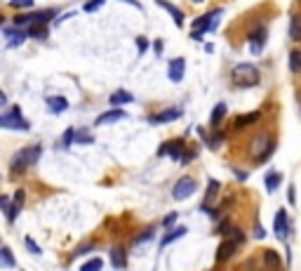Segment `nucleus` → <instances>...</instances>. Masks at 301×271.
Segmentation results:
<instances>
[{
    "mask_svg": "<svg viewBox=\"0 0 301 271\" xmlns=\"http://www.w3.org/2000/svg\"><path fill=\"white\" fill-rule=\"evenodd\" d=\"M125 118H127V113H125L123 108H111V111H104V113L94 120V125H111L115 120H125Z\"/></svg>",
    "mask_w": 301,
    "mask_h": 271,
    "instance_id": "13",
    "label": "nucleus"
},
{
    "mask_svg": "<svg viewBox=\"0 0 301 271\" xmlns=\"http://www.w3.org/2000/svg\"><path fill=\"white\" fill-rule=\"evenodd\" d=\"M2 36L7 38L5 47H7V50H14V47L24 45V40L28 38V31H21V28H17V26H9V24H5V26H2Z\"/></svg>",
    "mask_w": 301,
    "mask_h": 271,
    "instance_id": "8",
    "label": "nucleus"
},
{
    "mask_svg": "<svg viewBox=\"0 0 301 271\" xmlns=\"http://www.w3.org/2000/svg\"><path fill=\"white\" fill-rule=\"evenodd\" d=\"M264 271H283V269H264Z\"/></svg>",
    "mask_w": 301,
    "mask_h": 271,
    "instance_id": "47",
    "label": "nucleus"
},
{
    "mask_svg": "<svg viewBox=\"0 0 301 271\" xmlns=\"http://www.w3.org/2000/svg\"><path fill=\"white\" fill-rule=\"evenodd\" d=\"M235 248H238V245L233 243V241H228V238H226V241L222 243V248H219V253H217V257H219V262H224V260H228L230 255L235 253Z\"/></svg>",
    "mask_w": 301,
    "mask_h": 271,
    "instance_id": "23",
    "label": "nucleus"
},
{
    "mask_svg": "<svg viewBox=\"0 0 301 271\" xmlns=\"http://www.w3.org/2000/svg\"><path fill=\"white\" fill-rule=\"evenodd\" d=\"M280 181H283V175L271 170L268 175H266V191H268V193H273V191L280 186Z\"/></svg>",
    "mask_w": 301,
    "mask_h": 271,
    "instance_id": "21",
    "label": "nucleus"
},
{
    "mask_svg": "<svg viewBox=\"0 0 301 271\" xmlns=\"http://www.w3.org/2000/svg\"><path fill=\"white\" fill-rule=\"evenodd\" d=\"M111 264H113L115 269H125V267H127L125 248H120V245H113V248H111Z\"/></svg>",
    "mask_w": 301,
    "mask_h": 271,
    "instance_id": "18",
    "label": "nucleus"
},
{
    "mask_svg": "<svg viewBox=\"0 0 301 271\" xmlns=\"http://www.w3.org/2000/svg\"><path fill=\"white\" fill-rule=\"evenodd\" d=\"M259 81H261V73L254 64H238V66H233V71H230V83L240 88V90H245V88H257Z\"/></svg>",
    "mask_w": 301,
    "mask_h": 271,
    "instance_id": "1",
    "label": "nucleus"
},
{
    "mask_svg": "<svg viewBox=\"0 0 301 271\" xmlns=\"http://www.w3.org/2000/svg\"><path fill=\"white\" fill-rule=\"evenodd\" d=\"M266 40H268V28H266V26H254L247 33V43H249V47H252V52H254V54L264 52Z\"/></svg>",
    "mask_w": 301,
    "mask_h": 271,
    "instance_id": "7",
    "label": "nucleus"
},
{
    "mask_svg": "<svg viewBox=\"0 0 301 271\" xmlns=\"http://www.w3.org/2000/svg\"><path fill=\"white\" fill-rule=\"evenodd\" d=\"M24 243H26V250H28L31 255H36V257H40V255H43V250H40V245L33 243V238H24Z\"/></svg>",
    "mask_w": 301,
    "mask_h": 271,
    "instance_id": "35",
    "label": "nucleus"
},
{
    "mask_svg": "<svg viewBox=\"0 0 301 271\" xmlns=\"http://www.w3.org/2000/svg\"><path fill=\"white\" fill-rule=\"evenodd\" d=\"M290 71L292 73L301 71V50H292L290 52Z\"/></svg>",
    "mask_w": 301,
    "mask_h": 271,
    "instance_id": "28",
    "label": "nucleus"
},
{
    "mask_svg": "<svg viewBox=\"0 0 301 271\" xmlns=\"http://www.w3.org/2000/svg\"><path fill=\"white\" fill-rule=\"evenodd\" d=\"M137 47H139V52H146V50H149V40H146V38H142V36H139V38H137Z\"/></svg>",
    "mask_w": 301,
    "mask_h": 271,
    "instance_id": "40",
    "label": "nucleus"
},
{
    "mask_svg": "<svg viewBox=\"0 0 301 271\" xmlns=\"http://www.w3.org/2000/svg\"><path fill=\"white\" fill-rule=\"evenodd\" d=\"M40 154H43V146L40 144H33V146H26V149H21V151H17V154L12 156V163H9V170L14 172H24L26 168H31V165H36L38 161H40Z\"/></svg>",
    "mask_w": 301,
    "mask_h": 271,
    "instance_id": "3",
    "label": "nucleus"
},
{
    "mask_svg": "<svg viewBox=\"0 0 301 271\" xmlns=\"http://www.w3.org/2000/svg\"><path fill=\"white\" fill-rule=\"evenodd\" d=\"M0 127H5V130H21V132H28V130H31V123L21 116V108H19V106H9L7 111H2V116H0Z\"/></svg>",
    "mask_w": 301,
    "mask_h": 271,
    "instance_id": "5",
    "label": "nucleus"
},
{
    "mask_svg": "<svg viewBox=\"0 0 301 271\" xmlns=\"http://www.w3.org/2000/svg\"><path fill=\"white\" fill-rule=\"evenodd\" d=\"M294 196H297V193H294V186H290V189H287V198H290V203H297V200H294Z\"/></svg>",
    "mask_w": 301,
    "mask_h": 271,
    "instance_id": "44",
    "label": "nucleus"
},
{
    "mask_svg": "<svg viewBox=\"0 0 301 271\" xmlns=\"http://www.w3.org/2000/svg\"><path fill=\"white\" fill-rule=\"evenodd\" d=\"M0 208H2L5 217H9V210H12V200H9L7 196H2V198H0Z\"/></svg>",
    "mask_w": 301,
    "mask_h": 271,
    "instance_id": "36",
    "label": "nucleus"
},
{
    "mask_svg": "<svg viewBox=\"0 0 301 271\" xmlns=\"http://www.w3.org/2000/svg\"><path fill=\"white\" fill-rule=\"evenodd\" d=\"M177 212H169V215L167 217H165V219H162V224H165V226H167V229H169V226H174V224H177Z\"/></svg>",
    "mask_w": 301,
    "mask_h": 271,
    "instance_id": "38",
    "label": "nucleus"
},
{
    "mask_svg": "<svg viewBox=\"0 0 301 271\" xmlns=\"http://www.w3.org/2000/svg\"><path fill=\"white\" fill-rule=\"evenodd\" d=\"M9 5H12V7H31L33 0H9Z\"/></svg>",
    "mask_w": 301,
    "mask_h": 271,
    "instance_id": "39",
    "label": "nucleus"
},
{
    "mask_svg": "<svg viewBox=\"0 0 301 271\" xmlns=\"http://www.w3.org/2000/svg\"><path fill=\"white\" fill-rule=\"evenodd\" d=\"M177 118H181V108H165V111H160V113L149 116V123L150 125H165V123H172V120H177Z\"/></svg>",
    "mask_w": 301,
    "mask_h": 271,
    "instance_id": "12",
    "label": "nucleus"
},
{
    "mask_svg": "<svg viewBox=\"0 0 301 271\" xmlns=\"http://www.w3.org/2000/svg\"><path fill=\"white\" fill-rule=\"evenodd\" d=\"M254 238H257V241H264L266 238V229L259 224V222H254Z\"/></svg>",
    "mask_w": 301,
    "mask_h": 271,
    "instance_id": "37",
    "label": "nucleus"
},
{
    "mask_svg": "<svg viewBox=\"0 0 301 271\" xmlns=\"http://www.w3.org/2000/svg\"><path fill=\"white\" fill-rule=\"evenodd\" d=\"M71 144H75V127H69V130L64 132V137H62V146H64V149H69Z\"/></svg>",
    "mask_w": 301,
    "mask_h": 271,
    "instance_id": "32",
    "label": "nucleus"
},
{
    "mask_svg": "<svg viewBox=\"0 0 301 271\" xmlns=\"http://www.w3.org/2000/svg\"><path fill=\"white\" fill-rule=\"evenodd\" d=\"M50 36V31L45 24H33V26L28 28V38H36V40H45V38Z\"/></svg>",
    "mask_w": 301,
    "mask_h": 271,
    "instance_id": "25",
    "label": "nucleus"
},
{
    "mask_svg": "<svg viewBox=\"0 0 301 271\" xmlns=\"http://www.w3.org/2000/svg\"><path fill=\"white\" fill-rule=\"evenodd\" d=\"M184 142L181 139H174V142H165V144L160 146V151L158 154L160 156H169V158H174V161H179V163H184Z\"/></svg>",
    "mask_w": 301,
    "mask_h": 271,
    "instance_id": "10",
    "label": "nucleus"
},
{
    "mask_svg": "<svg viewBox=\"0 0 301 271\" xmlns=\"http://www.w3.org/2000/svg\"><path fill=\"white\" fill-rule=\"evenodd\" d=\"M222 12H224L222 7H217V9H212V12H205L203 17L193 19V24H191V26H193V33H191V36H193L195 40H200L205 33H214L217 26H219Z\"/></svg>",
    "mask_w": 301,
    "mask_h": 271,
    "instance_id": "4",
    "label": "nucleus"
},
{
    "mask_svg": "<svg viewBox=\"0 0 301 271\" xmlns=\"http://www.w3.org/2000/svg\"><path fill=\"white\" fill-rule=\"evenodd\" d=\"M130 101H134V94L132 92H125V90H115L111 97H108V104L113 108L123 106V104H130Z\"/></svg>",
    "mask_w": 301,
    "mask_h": 271,
    "instance_id": "16",
    "label": "nucleus"
},
{
    "mask_svg": "<svg viewBox=\"0 0 301 271\" xmlns=\"http://www.w3.org/2000/svg\"><path fill=\"white\" fill-rule=\"evenodd\" d=\"M104 2H106V0H87V2H85V7H82V12H87V14H92V12H97V9L101 7Z\"/></svg>",
    "mask_w": 301,
    "mask_h": 271,
    "instance_id": "33",
    "label": "nucleus"
},
{
    "mask_svg": "<svg viewBox=\"0 0 301 271\" xmlns=\"http://www.w3.org/2000/svg\"><path fill=\"white\" fill-rule=\"evenodd\" d=\"M69 108V99L62 97V94H57V97H47V111L50 113H64Z\"/></svg>",
    "mask_w": 301,
    "mask_h": 271,
    "instance_id": "15",
    "label": "nucleus"
},
{
    "mask_svg": "<svg viewBox=\"0 0 301 271\" xmlns=\"http://www.w3.org/2000/svg\"><path fill=\"white\" fill-rule=\"evenodd\" d=\"M162 7H165V9H167V12H169V14L174 17V24H177V26H184V12H181V9H179V7H174L172 2H165Z\"/></svg>",
    "mask_w": 301,
    "mask_h": 271,
    "instance_id": "26",
    "label": "nucleus"
},
{
    "mask_svg": "<svg viewBox=\"0 0 301 271\" xmlns=\"http://www.w3.org/2000/svg\"><path fill=\"white\" fill-rule=\"evenodd\" d=\"M226 113H228V106H226L224 101H219V104L214 106L212 116H210V125H212V127H219V125H222V120L226 118Z\"/></svg>",
    "mask_w": 301,
    "mask_h": 271,
    "instance_id": "17",
    "label": "nucleus"
},
{
    "mask_svg": "<svg viewBox=\"0 0 301 271\" xmlns=\"http://www.w3.org/2000/svg\"><path fill=\"white\" fill-rule=\"evenodd\" d=\"M73 14H75V12H66V14H62V17L57 19V24H62V21H66V19H69V17H73Z\"/></svg>",
    "mask_w": 301,
    "mask_h": 271,
    "instance_id": "45",
    "label": "nucleus"
},
{
    "mask_svg": "<svg viewBox=\"0 0 301 271\" xmlns=\"http://www.w3.org/2000/svg\"><path fill=\"white\" fill-rule=\"evenodd\" d=\"M0 104L7 108V94H5V92H0Z\"/></svg>",
    "mask_w": 301,
    "mask_h": 271,
    "instance_id": "46",
    "label": "nucleus"
},
{
    "mask_svg": "<svg viewBox=\"0 0 301 271\" xmlns=\"http://www.w3.org/2000/svg\"><path fill=\"white\" fill-rule=\"evenodd\" d=\"M0 257H2V267H5V269H12V267H14V257H12V250H9L7 245H2Z\"/></svg>",
    "mask_w": 301,
    "mask_h": 271,
    "instance_id": "30",
    "label": "nucleus"
},
{
    "mask_svg": "<svg viewBox=\"0 0 301 271\" xmlns=\"http://www.w3.org/2000/svg\"><path fill=\"white\" fill-rule=\"evenodd\" d=\"M198 191V181L191 180V177H181V180L172 186V198L174 200H186L188 196H193Z\"/></svg>",
    "mask_w": 301,
    "mask_h": 271,
    "instance_id": "6",
    "label": "nucleus"
},
{
    "mask_svg": "<svg viewBox=\"0 0 301 271\" xmlns=\"http://www.w3.org/2000/svg\"><path fill=\"white\" fill-rule=\"evenodd\" d=\"M219 189H222V184H219V180H210V184H207V191H205V203L203 205H212L214 198H217V193H219Z\"/></svg>",
    "mask_w": 301,
    "mask_h": 271,
    "instance_id": "19",
    "label": "nucleus"
},
{
    "mask_svg": "<svg viewBox=\"0 0 301 271\" xmlns=\"http://www.w3.org/2000/svg\"><path fill=\"white\" fill-rule=\"evenodd\" d=\"M150 238H153V226H150V229H146V231H142V234L137 236L132 245H142V243H146V241H150Z\"/></svg>",
    "mask_w": 301,
    "mask_h": 271,
    "instance_id": "34",
    "label": "nucleus"
},
{
    "mask_svg": "<svg viewBox=\"0 0 301 271\" xmlns=\"http://www.w3.org/2000/svg\"><path fill=\"white\" fill-rule=\"evenodd\" d=\"M184 234H186V229H184V226H179V229H174L172 234H167L165 238H162V241H160V248H165V245H169V243H174V241H177V238H181Z\"/></svg>",
    "mask_w": 301,
    "mask_h": 271,
    "instance_id": "27",
    "label": "nucleus"
},
{
    "mask_svg": "<svg viewBox=\"0 0 301 271\" xmlns=\"http://www.w3.org/2000/svg\"><path fill=\"white\" fill-rule=\"evenodd\" d=\"M290 38L301 40V17L297 12H292V17H290Z\"/></svg>",
    "mask_w": 301,
    "mask_h": 271,
    "instance_id": "20",
    "label": "nucleus"
},
{
    "mask_svg": "<svg viewBox=\"0 0 301 271\" xmlns=\"http://www.w3.org/2000/svg\"><path fill=\"white\" fill-rule=\"evenodd\" d=\"M275 151V142L271 132H257V135L252 137V142H249V156L254 158V163H261L268 158V156Z\"/></svg>",
    "mask_w": 301,
    "mask_h": 271,
    "instance_id": "2",
    "label": "nucleus"
},
{
    "mask_svg": "<svg viewBox=\"0 0 301 271\" xmlns=\"http://www.w3.org/2000/svg\"><path fill=\"white\" fill-rule=\"evenodd\" d=\"M153 52L158 54V57L162 54V40H160V38H158V40H153Z\"/></svg>",
    "mask_w": 301,
    "mask_h": 271,
    "instance_id": "41",
    "label": "nucleus"
},
{
    "mask_svg": "<svg viewBox=\"0 0 301 271\" xmlns=\"http://www.w3.org/2000/svg\"><path fill=\"white\" fill-rule=\"evenodd\" d=\"M273 231H275V238H278V241H287V238H290V219H287V210L285 208H280L275 212Z\"/></svg>",
    "mask_w": 301,
    "mask_h": 271,
    "instance_id": "9",
    "label": "nucleus"
},
{
    "mask_svg": "<svg viewBox=\"0 0 301 271\" xmlns=\"http://www.w3.org/2000/svg\"><path fill=\"white\" fill-rule=\"evenodd\" d=\"M264 264H266V269H280V255L275 253V250H266Z\"/></svg>",
    "mask_w": 301,
    "mask_h": 271,
    "instance_id": "24",
    "label": "nucleus"
},
{
    "mask_svg": "<svg viewBox=\"0 0 301 271\" xmlns=\"http://www.w3.org/2000/svg\"><path fill=\"white\" fill-rule=\"evenodd\" d=\"M259 118H261V111L247 113V116H238V118H235V127H238V130H242V127H247L249 123H259Z\"/></svg>",
    "mask_w": 301,
    "mask_h": 271,
    "instance_id": "22",
    "label": "nucleus"
},
{
    "mask_svg": "<svg viewBox=\"0 0 301 271\" xmlns=\"http://www.w3.org/2000/svg\"><path fill=\"white\" fill-rule=\"evenodd\" d=\"M184 73H186V62L181 59V57H174V59H169L167 64V78L172 83H181L184 81Z\"/></svg>",
    "mask_w": 301,
    "mask_h": 271,
    "instance_id": "11",
    "label": "nucleus"
},
{
    "mask_svg": "<svg viewBox=\"0 0 301 271\" xmlns=\"http://www.w3.org/2000/svg\"><path fill=\"white\" fill-rule=\"evenodd\" d=\"M75 144L89 146V144H94V137L89 135L87 130H75Z\"/></svg>",
    "mask_w": 301,
    "mask_h": 271,
    "instance_id": "29",
    "label": "nucleus"
},
{
    "mask_svg": "<svg viewBox=\"0 0 301 271\" xmlns=\"http://www.w3.org/2000/svg\"><path fill=\"white\" fill-rule=\"evenodd\" d=\"M101 267H104V262L99 257H92V260H87V262L80 267V271H101Z\"/></svg>",
    "mask_w": 301,
    "mask_h": 271,
    "instance_id": "31",
    "label": "nucleus"
},
{
    "mask_svg": "<svg viewBox=\"0 0 301 271\" xmlns=\"http://www.w3.org/2000/svg\"><path fill=\"white\" fill-rule=\"evenodd\" d=\"M233 175H235V177H238V180H240V181H245V180H247V177H249L247 172H242V170H238V168H233Z\"/></svg>",
    "mask_w": 301,
    "mask_h": 271,
    "instance_id": "42",
    "label": "nucleus"
},
{
    "mask_svg": "<svg viewBox=\"0 0 301 271\" xmlns=\"http://www.w3.org/2000/svg\"><path fill=\"white\" fill-rule=\"evenodd\" d=\"M24 189H17L14 191V198H12V210H9V217H7V224H14V219H17L19 210L24 208Z\"/></svg>",
    "mask_w": 301,
    "mask_h": 271,
    "instance_id": "14",
    "label": "nucleus"
},
{
    "mask_svg": "<svg viewBox=\"0 0 301 271\" xmlns=\"http://www.w3.org/2000/svg\"><path fill=\"white\" fill-rule=\"evenodd\" d=\"M94 248H97V245H94V243H87V245H82V248H80V250H75V255H82V253H89V250H94Z\"/></svg>",
    "mask_w": 301,
    "mask_h": 271,
    "instance_id": "43",
    "label": "nucleus"
}]
</instances>
